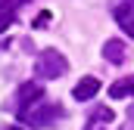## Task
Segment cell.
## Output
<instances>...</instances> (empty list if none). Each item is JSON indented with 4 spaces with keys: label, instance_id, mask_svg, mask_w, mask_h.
<instances>
[{
    "label": "cell",
    "instance_id": "2",
    "mask_svg": "<svg viewBox=\"0 0 134 130\" xmlns=\"http://www.w3.org/2000/svg\"><path fill=\"white\" fill-rule=\"evenodd\" d=\"M69 71V62L63 53H56V50H41L37 53V59H34V77H41V81H56V77H63Z\"/></svg>",
    "mask_w": 134,
    "mask_h": 130
},
{
    "label": "cell",
    "instance_id": "4",
    "mask_svg": "<svg viewBox=\"0 0 134 130\" xmlns=\"http://www.w3.org/2000/svg\"><path fill=\"white\" fill-rule=\"evenodd\" d=\"M112 16L122 25V31L134 37V0H115L112 3Z\"/></svg>",
    "mask_w": 134,
    "mask_h": 130
},
{
    "label": "cell",
    "instance_id": "9",
    "mask_svg": "<svg viewBox=\"0 0 134 130\" xmlns=\"http://www.w3.org/2000/svg\"><path fill=\"white\" fill-rule=\"evenodd\" d=\"M115 115H112V108H106V105H97L91 115H87V124H109Z\"/></svg>",
    "mask_w": 134,
    "mask_h": 130
},
{
    "label": "cell",
    "instance_id": "6",
    "mask_svg": "<svg viewBox=\"0 0 134 130\" xmlns=\"http://www.w3.org/2000/svg\"><path fill=\"white\" fill-rule=\"evenodd\" d=\"M97 93H100V77H81L75 84V90H72V96L78 99V102H87V99H94Z\"/></svg>",
    "mask_w": 134,
    "mask_h": 130
},
{
    "label": "cell",
    "instance_id": "7",
    "mask_svg": "<svg viewBox=\"0 0 134 130\" xmlns=\"http://www.w3.org/2000/svg\"><path fill=\"white\" fill-rule=\"evenodd\" d=\"M103 56H106L112 65H122L125 59H128V47H125L122 40H106V43H103Z\"/></svg>",
    "mask_w": 134,
    "mask_h": 130
},
{
    "label": "cell",
    "instance_id": "1",
    "mask_svg": "<svg viewBox=\"0 0 134 130\" xmlns=\"http://www.w3.org/2000/svg\"><path fill=\"white\" fill-rule=\"evenodd\" d=\"M59 118H66V108H63L59 102H50V99H41L37 105H31V108L22 115V121H25L28 127H37V130L53 127Z\"/></svg>",
    "mask_w": 134,
    "mask_h": 130
},
{
    "label": "cell",
    "instance_id": "8",
    "mask_svg": "<svg viewBox=\"0 0 134 130\" xmlns=\"http://www.w3.org/2000/svg\"><path fill=\"white\" fill-rule=\"evenodd\" d=\"M109 96L112 99H122V96H134V77H122L109 87Z\"/></svg>",
    "mask_w": 134,
    "mask_h": 130
},
{
    "label": "cell",
    "instance_id": "11",
    "mask_svg": "<svg viewBox=\"0 0 134 130\" xmlns=\"http://www.w3.org/2000/svg\"><path fill=\"white\" fill-rule=\"evenodd\" d=\"M128 124H131V127H134V105H131V108H128Z\"/></svg>",
    "mask_w": 134,
    "mask_h": 130
},
{
    "label": "cell",
    "instance_id": "5",
    "mask_svg": "<svg viewBox=\"0 0 134 130\" xmlns=\"http://www.w3.org/2000/svg\"><path fill=\"white\" fill-rule=\"evenodd\" d=\"M25 3H31V0H0V31H6V28L16 22V12H19Z\"/></svg>",
    "mask_w": 134,
    "mask_h": 130
},
{
    "label": "cell",
    "instance_id": "3",
    "mask_svg": "<svg viewBox=\"0 0 134 130\" xmlns=\"http://www.w3.org/2000/svg\"><path fill=\"white\" fill-rule=\"evenodd\" d=\"M41 99H44V87H41L37 81H25V84L13 93V99L6 102V108H9L16 118H22V115H25L31 105H37Z\"/></svg>",
    "mask_w": 134,
    "mask_h": 130
},
{
    "label": "cell",
    "instance_id": "10",
    "mask_svg": "<svg viewBox=\"0 0 134 130\" xmlns=\"http://www.w3.org/2000/svg\"><path fill=\"white\" fill-rule=\"evenodd\" d=\"M47 22H50V12H41V16L34 19V28H41V25H47Z\"/></svg>",
    "mask_w": 134,
    "mask_h": 130
},
{
    "label": "cell",
    "instance_id": "13",
    "mask_svg": "<svg viewBox=\"0 0 134 130\" xmlns=\"http://www.w3.org/2000/svg\"><path fill=\"white\" fill-rule=\"evenodd\" d=\"M6 130H22V127H6Z\"/></svg>",
    "mask_w": 134,
    "mask_h": 130
},
{
    "label": "cell",
    "instance_id": "12",
    "mask_svg": "<svg viewBox=\"0 0 134 130\" xmlns=\"http://www.w3.org/2000/svg\"><path fill=\"white\" fill-rule=\"evenodd\" d=\"M87 130H103V127H97V124H87Z\"/></svg>",
    "mask_w": 134,
    "mask_h": 130
}]
</instances>
